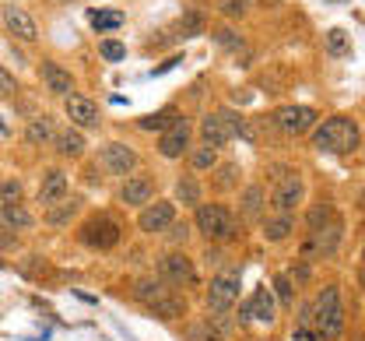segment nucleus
Returning a JSON list of instances; mask_svg holds the SVG:
<instances>
[{
	"label": "nucleus",
	"instance_id": "nucleus-1",
	"mask_svg": "<svg viewBox=\"0 0 365 341\" xmlns=\"http://www.w3.org/2000/svg\"><path fill=\"white\" fill-rule=\"evenodd\" d=\"M359 141H362V131H359V123L348 120V116H330V120H323V127H319L317 138H313V145H317L319 151H337V155L355 151Z\"/></svg>",
	"mask_w": 365,
	"mask_h": 341
},
{
	"label": "nucleus",
	"instance_id": "nucleus-2",
	"mask_svg": "<svg viewBox=\"0 0 365 341\" xmlns=\"http://www.w3.org/2000/svg\"><path fill=\"white\" fill-rule=\"evenodd\" d=\"M313 324H317V335L323 341H337L344 335V306H341V292L330 285L323 289V295L313 306Z\"/></svg>",
	"mask_w": 365,
	"mask_h": 341
},
{
	"label": "nucleus",
	"instance_id": "nucleus-3",
	"mask_svg": "<svg viewBox=\"0 0 365 341\" xmlns=\"http://www.w3.org/2000/svg\"><path fill=\"white\" fill-rule=\"evenodd\" d=\"M197 229H200V236L204 240H228V236H235V218H232V211L222 208V204H200L197 208Z\"/></svg>",
	"mask_w": 365,
	"mask_h": 341
},
{
	"label": "nucleus",
	"instance_id": "nucleus-4",
	"mask_svg": "<svg viewBox=\"0 0 365 341\" xmlns=\"http://www.w3.org/2000/svg\"><path fill=\"white\" fill-rule=\"evenodd\" d=\"M239 299V271H222L211 278V289H207V310L215 317H225L228 310L235 306Z\"/></svg>",
	"mask_w": 365,
	"mask_h": 341
},
{
	"label": "nucleus",
	"instance_id": "nucleus-5",
	"mask_svg": "<svg viewBox=\"0 0 365 341\" xmlns=\"http://www.w3.org/2000/svg\"><path fill=\"white\" fill-rule=\"evenodd\" d=\"M98 162H102V169L109 176H127L137 166V155H134V148H127L123 141H109V145L98 151Z\"/></svg>",
	"mask_w": 365,
	"mask_h": 341
},
{
	"label": "nucleus",
	"instance_id": "nucleus-6",
	"mask_svg": "<svg viewBox=\"0 0 365 341\" xmlns=\"http://www.w3.org/2000/svg\"><path fill=\"white\" fill-rule=\"evenodd\" d=\"M158 275H162V282H169V285H193V278H197L190 257L180 253V250H173V253H165V257L158 260Z\"/></svg>",
	"mask_w": 365,
	"mask_h": 341
},
{
	"label": "nucleus",
	"instance_id": "nucleus-7",
	"mask_svg": "<svg viewBox=\"0 0 365 341\" xmlns=\"http://www.w3.org/2000/svg\"><path fill=\"white\" fill-rule=\"evenodd\" d=\"M337 243H341V222H327L323 229H313L309 240L302 246V253L313 260V257H334L337 253Z\"/></svg>",
	"mask_w": 365,
	"mask_h": 341
},
{
	"label": "nucleus",
	"instance_id": "nucleus-8",
	"mask_svg": "<svg viewBox=\"0 0 365 341\" xmlns=\"http://www.w3.org/2000/svg\"><path fill=\"white\" fill-rule=\"evenodd\" d=\"M4 25H7V32H11L14 39H25V43L39 39V25H36V18H32L29 11H21L18 4H4Z\"/></svg>",
	"mask_w": 365,
	"mask_h": 341
},
{
	"label": "nucleus",
	"instance_id": "nucleus-9",
	"mask_svg": "<svg viewBox=\"0 0 365 341\" xmlns=\"http://www.w3.org/2000/svg\"><path fill=\"white\" fill-rule=\"evenodd\" d=\"M302 194H306V183H302V176H284L281 183H277V190H274L271 204L277 215H292L299 204H302Z\"/></svg>",
	"mask_w": 365,
	"mask_h": 341
},
{
	"label": "nucleus",
	"instance_id": "nucleus-10",
	"mask_svg": "<svg viewBox=\"0 0 365 341\" xmlns=\"http://www.w3.org/2000/svg\"><path fill=\"white\" fill-rule=\"evenodd\" d=\"M277 127L284 131V134H306L313 123H317V113L309 109V106H284V109H277Z\"/></svg>",
	"mask_w": 365,
	"mask_h": 341
},
{
	"label": "nucleus",
	"instance_id": "nucleus-11",
	"mask_svg": "<svg viewBox=\"0 0 365 341\" xmlns=\"http://www.w3.org/2000/svg\"><path fill=\"white\" fill-rule=\"evenodd\" d=\"M81 240H85L88 246H98V250H109V246H116V240H120V225H116L113 218L98 215V218H91L88 225H85Z\"/></svg>",
	"mask_w": 365,
	"mask_h": 341
},
{
	"label": "nucleus",
	"instance_id": "nucleus-12",
	"mask_svg": "<svg viewBox=\"0 0 365 341\" xmlns=\"http://www.w3.org/2000/svg\"><path fill=\"white\" fill-rule=\"evenodd\" d=\"M63 109H67V116H71V123L74 127H85V131H91V127H98V106L91 102V98L78 96V92H71L67 96V102H63Z\"/></svg>",
	"mask_w": 365,
	"mask_h": 341
},
{
	"label": "nucleus",
	"instance_id": "nucleus-13",
	"mask_svg": "<svg viewBox=\"0 0 365 341\" xmlns=\"http://www.w3.org/2000/svg\"><path fill=\"white\" fill-rule=\"evenodd\" d=\"M173 218H176L173 204H169V200H155V204H148V208L140 211L137 229H140V233H162V229L173 225Z\"/></svg>",
	"mask_w": 365,
	"mask_h": 341
},
{
	"label": "nucleus",
	"instance_id": "nucleus-14",
	"mask_svg": "<svg viewBox=\"0 0 365 341\" xmlns=\"http://www.w3.org/2000/svg\"><path fill=\"white\" fill-rule=\"evenodd\" d=\"M186 148H190V123H186V120H176L173 127L162 131L158 151H162L165 158H180V155H186Z\"/></svg>",
	"mask_w": 365,
	"mask_h": 341
},
{
	"label": "nucleus",
	"instance_id": "nucleus-15",
	"mask_svg": "<svg viewBox=\"0 0 365 341\" xmlns=\"http://www.w3.org/2000/svg\"><path fill=\"white\" fill-rule=\"evenodd\" d=\"M67 173H60V169H46L43 183H39V204L43 208H53V204H60V200H67Z\"/></svg>",
	"mask_w": 365,
	"mask_h": 341
},
{
	"label": "nucleus",
	"instance_id": "nucleus-16",
	"mask_svg": "<svg viewBox=\"0 0 365 341\" xmlns=\"http://www.w3.org/2000/svg\"><path fill=\"white\" fill-rule=\"evenodd\" d=\"M242 320H264V324H271L274 320V295L267 289H257V292L246 299V306H242V313H239Z\"/></svg>",
	"mask_w": 365,
	"mask_h": 341
},
{
	"label": "nucleus",
	"instance_id": "nucleus-17",
	"mask_svg": "<svg viewBox=\"0 0 365 341\" xmlns=\"http://www.w3.org/2000/svg\"><path fill=\"white\" fill-rule=\"evenodd\" d=\"M43 85L53 92V96H71V88H74V78H71V71H63L60 63H53V60H46L43 63Z\"/></svg>",
	"mask_w": 365,
	"mask_h": 341
},
{
	"label": "nucleus",
	"instance_id": "nucleus-18",
	"mask_svg": "<svg viewBox=\"0 0 365 341\" xmlns=\"http://www.w3.org/2000/svg\"><path fill=\"white\" fill-rule=\"evenodd\" d=\"M155 194V187H151V180H144V176H130L127 183H123V190H120V200L123 204H130V208H140V204H148Z\"/></svg>",
	"mask_w": 365,
	"mask_h": 341
},
{
	"label": "nucleus",
	"instance_id": "nucleus-19",
	"mask_svg": "<svg viewBox=\"0 0 365 341\" xmlns=\"http://www.w3.org/2000/svg\"><path fill=\"white\" fill-rule=\"evenodd\" d=\"M56 138V127H53V116H32L29 127H25V141L29 145H49Z\"/></svg>",
	"mask_w": 365,
	"mask_h": 341
},
{
	"label": "nucleus",
	"instance_id": "nucleus-20",
	"mask_svg": "<svg viewBox=\"0 0 365 341\" xmlns=\"http://www.w3.org/2000/svg\"><path fill=\"white\" fill-rule=\"evenodd\" d=\"M162 295H169V289L162 285V282H155V278H140L134 285V299L137 302H144V306H155Z\"/></svg>",
	"mask_w": 365,
	"mask_h": 341
},
{
	"label": "nucleus",
	"instance_id": "nucleus-21",
	"mask_svg": "<svg viewBox=\"0 0 365 341\" xmlns=\"http://www.w3.org/2000/svg\"><path fill=\"white\" fill-rule=\"evenodd\" d=\"M0 225H7V229H29L32 225V215L21 204H7V208H0Z\"/></svg>",
	"mask_w": 365,
	"mask_h": 341
},
{
	"label": "nucleus",
	"instance_id": "nucleus-22",
	"mask_svg": "<svg viewBox=\"0 0 365 341\" xmlns=\"http://www.w3.org/2000/svg\"><path fill=\"white\" fill-rule=\"evenodd\" d=\"M292 229H295L292 215H277V218H271V222H264V236H267L271 243H281V240H288V236H292Z\"/></svg>",
	"mask_w": 365,
	"mask_h": 341
},
{
	"label": "nucleus",
	"instance_id": "nucleus-23",
	"mask_svg": "<svg viewBox=\"0 0 365 341\" xmlns=\"http://www.w3.org/2000/svg\"><path fill=\"white\" fill-rule=\"evenodd\" d=\"M56 151L78 158V155L85 151V138H81L78 131H60V134H56Z\"/></svg>",
	"mask_w": 365,
	"mask_h": 341
},
{
	"label": "nucleus",
	"instance_id": "nucleus-24",
	"mask_svg": "<svg viewBox=\"0 0 365 341\" xmlns=\"http://www.w3.org/2000/svg\"><path fill=\"white\" fill-rule=\"evenodd\" d=\"M327 49H330L334 56H351V36H348L344 29H330V32H327Z\"/></svg>",
	"mask_w": 365,
	"mask_h": 341
},
{
	"label": "nucleus",
	"instance_id": "nucleus-25",
	"mask_svg": "<svg viewBox=\"0 0 365 341\" xmlns=\"http://www.w3.org/2000/svg\"><path fill=\"white\" fill-rule=\"evenodd\" d=\"M176 200H182L186 208H197L200 204V187H197L193 176H182L180 183H176Z\"/></svg>",
	"mask_w": 365,
	"mask_h": 341
},
{
	"label": "nucleus",
	"instance_id": "nucleus-26",
	"mask_svg": "<svg viewBox=\"0 0 365 341\" xmlns=\"http://www.w3.org/2000/svg\"><path fill=\"white\" fill-rule=\"evenodd\" d=\"M148 310H151L155 317H165V320H173V317H180L186 306H182V299H176V295H162V299H158L155 306H148Z\"/></svg>",
	"mask_w": 365,
	"mask_h": 341
},
{
	"label": "nucleus",
	"instance_id": "nucleus-27",
	"mask_svg": "<svg viewBox=\"0 0 365 341\" xmlns=\"http://www.w3.org/2000/svg\"><path fill=\"white\" fill-rule=\"evenodd\" d=\"M264 211V190L260 187H250L246 194H242V215L246 218H257Z\"/></svg>",
	"mask_w": 365,
	"mask_h": 341
},
{
	"label": "nucleus",
	"instance_id": "nucleus-28",
	"mask_svg": "<svg viewBox=\"0 0 365 341\" xmlns=\"http://www.w3.org/2000/svg\"><path fill=\"white\" fill-rule=\"evenodd\" d=\"M180 116H176V109H162V113H155V116H148V120H140V127L144 131H165V127H173Z\"/></svg>",
	"mask_w": 365,
	"mask_h": 341
},
{
	"label": "nucleus",
	"instance_id": "nucleus-29",
	"mask_svg": "<svg viewBox=\"0 0 365 341\" xmlns=\"http://www.w3.org/2000/svg\"><path fill=\"white\" fill-rule=\"evenodd\" d=\"M218 166V148H200V151H193V169H200V173H207V169H215Z\"/></svg>",
	"mask_w": 365,
	"mask_h": 341
},
{
	"label": "nucleus",
	"instance_id": "nucleus-30",
	"mask_svg": "<svg viewBox=\"0 0 365 341\" xmlns=\"http://www.w3.org/2000/svg\"><path fill=\"white\" fill-rule=\"evenodd\" d=\"M18 197H21V183H18V180H7V183H0V208H7V204H18Z\"/></svg>",
	"mask_w": 365,
	"mask_h": 341
},
{
	"label": "nucleus",
	"instance_id": "nucleus-31",
	"mask_svg": "<svg viewBox=\"0 0 365 341\" xmlns=\"http://www.w3.org/2000/svg\"><path fill=\"white\" fill-rule=\"evenodd\" d=\"M274 289H277V299H281V306H292V302H295V295H292V278H288V275L274 278Z\"/></svg>",
	"mask_w": 365,
	"mask_h": 341
},
{
	"label": "nucleus",
	"instance_id": "nucleus-32",
	"mask_svg": "<svg viewBox=\"0 0 365 341\" xmlns=\"http://www.w3.org/2000/svg\"><path fill=\"white\" fill-rule=\"evenodd\" d=\"M98 53H102L106 60H123V56H127V46L116 43V39H106V43L98 46Z\"/></svg>",
	"mask_w": 365,
	"mask_h": 341
},
{
	"label": "nucleus",
	"instance_id": "nucleus-33",
	"mask_svg": "<svg viewBox=\"0 0 365 341\" xmlns=\"http://www.w3.org/2000/svg\"><path fill=\"white\" fill-rule=\"evenodd\" d=\"M74 211H78V200L71 197V200H67V204H63L60 211H49V222H53V225H63V222H67V218H71Z\"/></svg>",
	"mask_w": 365,
	"mask_h": 341
},
{
	"label": "nucleus",
	"instance_id": "nucleus-34",
	"mask_svg": "<svg viewBox=\"0 0 365 341\" xmlns=\"http://www.w3.org/2000/svg\"><path fill=\"white\" fill-rule=\"evenodd\" d=\"M327 222H330V208H327V204H319V208L309 211V233H313V229H323Z\"/></svg>",
	"mask_w": 365,
	"mask_h": 341
},
{
	"label": "nucleus",
	"instance_id": "nucleus-35",
	"mask_svg": "<svg viewBox=\"0 0 365 341\" xmlns=\"http://www.w3.org/2000/svg\"><path fill=\"white\" fill-rule=\"evenodd\" d=\"M235 180H239V166H222V173H218V187L222 190H228V187H235Z\"/></svg>",
	"mask_w": 365,
	"mask_h": 341
},
{
	"label": "nucleus",
	"instance_id": "nucleus-36",
	"mask_svg": "<svg viewBox=\"0 0 365 341\" xmlns=\"http://www.w3.org/2000/svg\"><path fill=\"white\" fill-rule=\"evenodd\" d=\"M200 29H204V18H200V14H186V18L180 21V32H182V36H197Z\"/></svg>",
	"mask_w": 365,
	"mask_h": 341
},
{
	"label": "nucleus",
	"instance_id": "nucleus-37",
	"mask_svg": "<svg viewBox=\"0 0 365 341\" xmlns=\"http://www.w3.org/2000/svg\"><path fill=\"white\" fill-rule=\"evenodd\" d=\"M120 21H123V14H98V11L91 14V25L95 29H116Z\"/></svg>",
	"mask_w": 365,
	"mask_h": 341
},
{
	"label": "nucleus",
	"instance_id": "nucleus-38",
	"mask_svg": "<svg viewBox=\"0 0 365 341\" xmlns=\"http://www.w3.org/2000/svg\"><path fill=\"white\" fill-rule=\"evenodd\" d=\"M18 92V81H14V74L0 63V96H14Z\"/></svg>",
	"mask_w": 365,
	"mask_h": 341
},
{
	"label": "nucleus",
	"instance_id": "nucleus-39",
	"mask_svg": "<svg viewBox=\"0 0 365 341\" xmlns=\"http://www.w3.org/2000/svg\"><path fill=\"white\" fill-rule=\"evenodd\" d=\"M222 11H225V14H242V11H246V0H225Z\"/></svg>",
	"mask_w": 365,
	"mask_h": 341
},
{
	"label": "nucleus",
	"instance_id": "nucleus-40",
	"mask_svg": "<svg viewBox=\"0 0 365 341\" xmlns=\"http://www.w3.org/2000/svg\"><path fill=\"white\" fill-rule=\"evenodd\" d=\"M173 229V243H186V225H169Z\"/></svg>",
	"mask_w": 365,
	"mask_h": 341
}]
</instances>
